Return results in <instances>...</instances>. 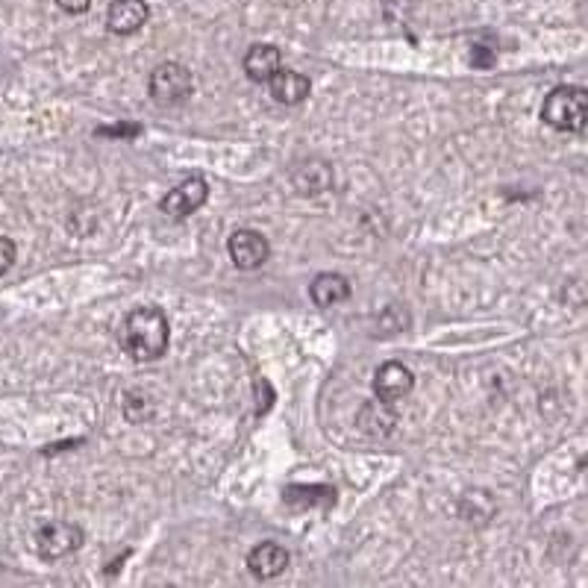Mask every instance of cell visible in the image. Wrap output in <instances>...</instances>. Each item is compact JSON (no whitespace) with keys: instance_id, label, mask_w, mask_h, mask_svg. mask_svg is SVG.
<instances>
[{"instance_id":"cell-1","label":"cell","mask_w":588,"mask_h":588,"mask_svg":"<svg viewBox=\"0 0 588 588\" xmlns=\"http://www.w3.org/2000/svg\"><path fill=\"white\" fill-rule=\"evenodd\" d=\"M171 339V327L162 309L156 306H139L133 309L121 324V347L136 362H156L165 356Z\"/></svg>"},{"instance_id":"cell-2","label":"cell","mask_w":588,"mask_h":588,"mask_svg":"<svg viewBox=\"0 0 588 588\" xmlns=\"http://www.w3.org/2000/svg\"><path fill=\"white\" fill-rule=\"evenodd\" d=\"M541 121L559 133H586L588 92L583 86H556L544 98Z\"/></svg>"},{"instance_id":"cell-3","label":"cell","mask_w":588,"mask_h":588,"mask_svg":"<svg viewBox=\"0 0 588 588\" xmlns=\"http://www.w3.org/2000/svg\"><path fill=\"white\" fill-rule=\"evenodd\" d=\"M150 98L159 106H180L186 98H192L195 92V77L186 65L180 62H162L150 71L147 80Z\"/></svg>"},{"instance_id":"cell-4","label":"cell","mask_w":588,"mask_h":588,"mask_svg":"<svg viewBox=\"0 0 588 588\" xmlns=\"http://www.w3.org/2000/svg\"><path fill=\"white\" fill-rule=\"evenodd\" d=\"M83 530L77 524H68V521H53V524H45L39 533H36V550L42 559H62L74 550L83 547Z\"/></svg>"},{"instance_id":"cell-5","label":"cell","mask_w":588,"mask_h":588,"mask_svg":"<svg viewBox=\"0 0 588 588\" xmlns=\"http://www.w3.org/2000/svg\"><path fill=\"white\" fill-rule=\"evenodd\" d=\"M227 253H230V259H233L236 268L256 271V268H262L268 262L271 245H268V239L259 230H236L227 239Z\"/></svg>"},{"instance_id":"cell-6","label":"cell","mask_w":588,"mask_h":588,"mask_svg":"<svg viewBox=\"0 0 588 588\" xmlns=\"http://www.w3.org/2000/svg\"><path fill=\"white\" fill-rule=\"evenodd\" d=\"M206 197H209L206 180L192 177V180L180 183L177 189H171L168 195L162 197L159 209H162L165 215H171V218H189L192 212H197V209L206 203Z\"/></svg>"},{"instance_id":"cell-7","label":"cell","mask_w":588,"mask_h":588,"mask_svg":"<svg viewBox=\"0 0 588 588\" xmlns=\"http://www.w3.org/2000/svg\"><path fill=\"white\" fill-rule=\"evenodd\" d=\"M415 389V374L403 362H386L374 374V394L383 403H397Z\"/></svg>"},{"instance_id":"cell-8","label":"cell","mask_w":588,"mask_h":588,"mask_svg":"<svg viewBox=\"0 0 588 588\" xmlns=\"http://www.w3.org/2000/svg\"><path fill=\"white\" fill-rule=\"evenodd\" d=\"M289 562H292L289 550H286L283 544H277V541H262V544H256V547L247 553V568H250V574L259 577V580H274V577H280V574L289 568Z\"/></svg>"},{"instance_id":"cell-9","label":"cell","mask_w":588,"mask_h":588,"mask_svg":"<svg viewBox=\"0 0 588 588\" xmlns=\"http://www.w3.org/2000/svg\"><path fill=\"white\" fill-rule=\"evenodd\" d=\"M150 18V6L145 0H112L106 12V27L115 36H133L139 33Z\"/></svg>"},{"instance_id":"cell-10","label":"cell","mask_w":588,"mask_h":588,"mask_svg":"<svg viewBox=\"0 0 588 588\" xmlns=\"http://www.w3.org/2000/svg\"><path fill=\"white\" fill-rule=\"evenodd\" d=\"M292 183L294 189H297V195H324V192H330V186H333V168H330L324 159H303V162L294 165Z\"/></svg>"},{"instance_id":"cell-11","label":"cell","mask_w":588,"mask_h":588,"mask_svg":"<svg viewBox=\"0 0 588 588\" xmlns=\"http://www.w3.org/2000/svg\"><path fill=\"white\" fill-rule=\"evenodd\" d=\"M309 80L300 74V71H292V68H277L274 71V77L268 80V92H271V98L277 100V103H286V106H297V103H303V100L309 98Z\"/></svg>"},{"instance_id":"cell-12","label":"cell","mask_w":588,"mask_h":588,"mask_svg":"<svg viewBox=\"0 0 588 588\" xmlns=\"http://www.w3.org/2000/svg\"><path fill=\"white\" fill-rule=\"evenodd\" d=\"M280 65H283V56L277 45H253L245 53V74L253 83H268Z\"/></svg>"},{"instance_id":"cell-13","label":"cell","mask_w":588,"mask_h":588,"mask_svg":"<svg viewBox=\"0 0 588 588\" xmlns=\"http://www.w3.org/2000/svg\"><path fill=\"white\" fill-rule=\"evenodd\" d=\"M309 294H312L315 306L330 309V306H339L350 297V283L344 280L342 274H318L309 286Z\"/></svg>"},{"instance_id":"cell-14","label":"cell","mask_w":588,"mask_h":588,"mask_svg":"<svg viewBox=\"0 0 588 588\" xmlns=\"http://www.w3.org/2000/svg\"><path fill=\"white\" fill-rule=\"evenodd\" d=\"M286 503H292L297 509H306V506H333L336 503V491L330 486H292V489L283 491Z\"/></svg>"},{"instance_id":"cell-15","label":"cell","mask_w":588,"mask_h":588,"mask_svg":"<svg viewBox=\"0 0 588 588\" xmlns=\"http://www.w3.org/2000/svg\"><path fill=\"white\" fill-rule=\"evenodd\" d=\"M15 242L12 239H6V236H0V277L15 265Z\"/></svg>"},{"instance_id":"cell-16","label":"cell","mask_w":588,"mask_h":588,"mask_svg":"<svg viewBox=\"0 0 588 588\" xmlns=\"http://www.w3.org/2000/svg\"><path fill=\"white\" fill-rule=\"evenodd\" d=\"M142 133V127L139 124H115V127H100L98 136H139Z\"/></svg>"},{"instance_id":"cell-17","label":"cell","mask_w":588,"mask_h":588,"mask_svg":"<svg viewBox=\"0 0 588 588\" xmlns=\"http://www.w3.org/2000/svg\"><path fill=\"white\" fill-rule=\"evenodd\" d=\"M56 3H59V9L68 12V15H83V12L92 6V0H56Z\"/></svg>"}]
</instances>
